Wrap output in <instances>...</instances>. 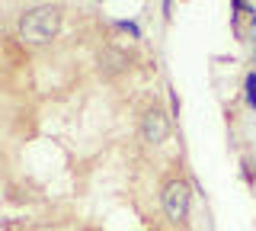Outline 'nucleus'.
<instances>
[{"mask_svg":"<svg viewBox=\"0 0 256 231\" xmlns=\"http://www.w3.org/2000/svg\"><path fill=\"white\" fill-rule=\"evenodd\" d=\"M128 68H132V55L125 49H118V45H102V49L96 52V74H100L102 81H112V77L125 74Z\"/></svg>","mask_w":256,"mask_h":231,"instance_id":"4","label":"nucleus"},{"mask_svg":"<svg viewBox=\"0 0 256 231\" xmlns=\"http://www.w3.org/2000/svg\"><path fill=\"white\" fill-rule=\"evenodd\" d=\"M244 100H246V106L256 113V71H250V74L244 77Z\"/></svg>","mask_w":256,"mask_h":231,"instance_id":"5","label":"nucleus"},{"mask_svg":"<svg viewBox=\"0 0 256 231\" xmlns=\"http://www.w3.org/2000/svg\"><path fill=\"white\" fill-rule=\"evenodd\" d=\"M253 65H256V45H253Z\"/></svg>","mask_w":256,"mask_h":231,"instance_id":"10","label":"nucleus"},{"mask_svg":"<svg viewBox=\"0 0 256 231\" xmlns=\"http://www.w3.org/2000/svg\"><path fill=\"white\" fill-rule=\"evenodd\" d=\"M138 132H141V141H148V145H164L170 138V113L164 106H157V103H150L141 113Z\"/></svg>","mask_w":256,"mask_h":231,"instance_id":"3","label":"nucleus"},{"mask_svg":"<svg viewBox=\"0 0 256 231\" xmlns=\"http://www.w3.org/2000/svg\"><path fill=\"white\" fill-rule=\"evenodd\" d=\"M166 97H170V113H173V116H180V97H176L173 87H166Z\"/></svg>","mask_w":256,"mask_h":231,"instance_id":"7","label":"nucleus"},{"mask_svg":"<svg viewBox=\"0 0 256 231\" xmlns=\"http://www.w3.org/2000/svg\"><path fill=\"white\" fill-rule=\"evenodd\" d=\"M246 17H250V26H253V42H256V7H250V4H246Z\"/></svg>","mask_w":256,"mask_h":231,"instance_id":"9","label":"nucleus"},{"mask_svg":"<svg viewBox=\"0 0 256 231\" xmlns=\"http://www.w3.org/2000/svg\"><path fill=\"white\" fill-rule=\"evenodd\" d=\"M160 10H164V20H173V0H160Z\"/></svg>","mask_w":256,"mask_h":231,"instance_id":"8","label":"nucleus"},{"mask_svg":"<svg viewBox=\"0 0 256 231\" xmlns=\"http://www.w3.org/2000/svg\"><path fill=\"white\" fill-rule=\"evenodd\" d=\"M160 205L170 225H186L189 212H192V183L182 177H173L164 183V193H160Z\"/></svg>","mask_w":256,"mask_h":231,"instance_id":"2","label":"nucleus"},{"mask_svg":"<svg viewBox=\"0 0 256 231\" xmlns=\"http://www.w3.org/2000/svg\"><path fill=\"white\" fill-rule=\"evenodd\" d=\"M116 26H118V29H125V33H132L134 39H141V26H138L134 20H118Z\"/></svg>","mask_w":256,"mask_h":231,"instance_id":"6","label":"nucleus"},{"mask_svg":"<svg viewBox=\"0 0 256 231\" xmlns=\"http://www.w3.org/2000/svg\"><path fill=\"white\" fill-rule=\"evenodd\" d=\"M64 26V10L58 4H38L29 7L16 23V33L26 45H48L52 39H58Z\"/></svg>","mask_w":256,"mask_h":231,"instance_id":"1","label":"nucleus"}]
</instances>
